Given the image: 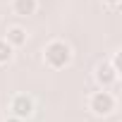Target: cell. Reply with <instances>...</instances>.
Here are the masks:
<instances>
[{"instance_id": "cell-2", "label": "cell", "mask_w": 122, "mask_h": 122, "mask_svg": "<svg viewBox=\"0 0 122 122\" xmlns=\"http://www.w3.org/2000/svg\"><path fill=\"white\" fill-rule=\"evenodd\" d=\"M93 77H96V81H98L101 89H108V86L117 84V79H120V53L112 55L110 62H105V60H103V62H98Z\"/></svg>"}, {"instance_id": "cell-3", "label": "cell", "mask_w": 122, "mask_h": 122, "mask_svg": "<svg viewBox=\"0 0 122 122\" xmlns=\"http://www.w3.org/2000/svg\"><path fill=\"white\" fill-rule=\"evenodd\" d=\"M115 105H117L115 96H112L110 91H105V89L93 91V93L89 96V110H91L96 117H108V115L115 110Z\"/></svg>"}, {"instance_id": "cell-9", "label": "cell", "mask_w": 122, "mask_h": 122, "mask_svg": "<svg viewBox=\"0 0 122 122\" xmlns=\"http://www.w3.org/2000/svg\"><path fill=\"white\" fill-rule=\"evenodd\" d=\"M5 122H26V120H19V117H15V115H10Z\"/></svg>"}, {"instance_id": "cell-4", "label": "cell", "mask_w": 122, "mask_h": 122, "mask_svg": "<svg viewBox=\"0 0 122 122\" xmlns=\"http://www.w3.org/2000/svg\"><path fill=\"white\" fill-rule=\"evenodd\" d=\"M36 110V103L29 93H15L10 101V115L19 117V120H29Z\"/></svg>"}, {"instance_id": "cell-1", "label": "cell", "mask_w": 122, "mask_h": 122, "mask_svg": "<svg viewBox=\"0 0 122 122\" xmlns=\"http://www.w3.org/2000/svg\"><path fill=\"white\" fill-rule=\"evenodd\" d=\"M43 62H46L50 70H65V67L72 62V48H70V43L60 41V38L50 41V43L43 48Z\"/></svg>"}, {"instance_id": "cell-6", "label": "cell", "mask_w": 122, "mask_h": 122, "mask_svg": "<svg viewBox=\"0 0 122 122\" xmlns=\"http://www.w3.org/2000/svg\"><path fill=\"white\" fill-rule=\"evenodd\" d=\"M38 10V0H12V12L17 17H31Z\"/></svg>"}, {"instance_id": "cell-7", "label": "cell", "mask_w": 122, "mask_h": 122, "mask_svg": "<svg viewBox=\"0 0 122 122\" xmlns=\"http://www.w3.org/2000/svg\"><path fill=\"white\" fill-rule=\"evenodd\" d=\"M12 57H15V48L5 38H0V65H7Z\"/></svg>"}, {"instance_id": "cell-5", "label": "cell", "mask_w": 122, "mask_h": 122, "mask_svg": "<svg viewBox=\"0 0 122 122\" xmlns=\"http://www.w3.org/2000/svg\"><path fill=\"white\" fill-rule=\"evenodd\" d=\"M26 38H29V34H26V29L19 26V24H12V26H7V31H5V41H7L12 48H22V46L26 43Z\"/></svg>"}, {"instance_id": "cell-8", "label": "cell", "mask_w": 122, "mask_h": 122, "mask_svg": "<svg viewBox=\"0 0 122 122\" xmlns=\"http://www.w3.org/2000/svg\"><path fill=\"white\" fill-rule=\"evenodd\" d=\"M120 3H122V0H103V5H105V7H110V10H117V7H120Z\"/></svg>"}]
</instances>
